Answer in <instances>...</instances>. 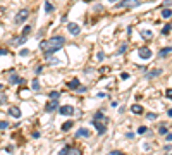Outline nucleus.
<instances>
[{"instance_id":"27","label":"nucleus","mask_w":172,"mask_h":155,"mask_svg":"<svg viewBox=\"0 0 172 155\" xmlns=\"http://www.w3.org/2000/svg\"><path fill=\"white\" fill-rule=\"evenodd\" d=\"M141 38H145V40H150L152 38V31H141Z\"/></svg>"},{"instance_id":"28","label":"nucleus","mask_w":172,"mask_h":155,"mask_svg":"<svg viewBox=\"0 0 172 155\" xmlns=\"http://www.w3.org/2000/svg\"><path fill=\"white\" fill-rule=\"evenodd\" d=\"M69 155H81V148H69Z\"/></svg>"},{"instance_id":"3","label":"nucleus","mask_w":172,"mask_h":155,"mask_svg":"<svg viewBox=\"0 0 172 155\" xmlns=\"http://www.w3.org/2000/svg\"><path fill=\"white\" fill-rule=\"evenodd\" d=\"M141 2L140 0H122V2H119L117 5H115V9L117 10H122V9H131V7H138Z\"/></svg>"},{"instance_id":"15","label":"nucleus","mask_w":172,"mask_h":155,"mask_svg":"<svg viewBox=\"0 0 172 155\" xmlns=\"http://www.w3.org/2000/svg\"><path fill=\"white\" fill-rule=\"evenodd\" d=\"M45 59L48 60V64H50V66H59V64H60V60H59V59H55V57H52V55H45Z\"/></svg>"},{"instance_id":"21","label":"nucleus","mask_w":172,"mask_h":155,"mask_svg":"<svg viewBox=\"0 0 172 155\" xmlns=\"http://www.w3.org/2000/svg\"><path fill=\"white\" fill-rule=\"evenodd\" d=\"M59 97H60V91H50V93H48V98H50V100H59Z\"/></svg>"},{"instance_id":"8","label":"nucleus","mask_w":172,"mask_h":155,"mask_svg":"<svg viewBox=\"0 0 172 155\" xmlns=\"http://www.w3.org/2000/svg\"><path fill=\"white\" fill-rule=\"evenodd\" d=\"M67 29H69V33L74 35V36H78V35L81 33V28H79V24H76V22H69V24H67Z\"/></svg>"},{"instance_id":"46","label":"nucleus","mask_w":172,"mask_h":155,"mask_svg":"<svg viewBox=\"0 0 172 155\" xmlns=\"http://www.w3.org/2000/svg\"><path fill=\"white\" fill-rule=\"evenodd\" d=\"M115 155H124V154H122V152H117V154H115Z\"/></svg>"},{"instance_id":"13","label":"nucleus","mask_w":172,"mask_h":155,"mask_svg":"<svg viewBox=\"0 0 172 155\" xmlns=\"http://www.w3.org/2000/svg\"><path fill=\"white\" fill-rule=\"evenodd\" d=\"M67 86H69L71 90H78L81 85H79V79H78V78H74V79H71V81L67 83Z\"/></svg>"},{"instance_id":"12","label":"nucleus","mask_w":172,"mask_h":155,"mask_svg":"<svg viewBox=\"0 0 172 155\" xmlns=\"http://www.w3.org/2000/svg\"><path fill=\"white\" fill-rule=\"evenodd\" d=\"M9 114H10L12 117H16V119H21V109H19V107H16V105L9 107Z\"/></svg>"},{"instance_id":"47","label":"nucleus","mask_w":172,"mask_h":155,"mask_svg":"<svg viewBox=\"0 0 172 155\" xmlns=\"http://www.w3.org/2000/svg\"><path fill=\"white\" fill-rule=\"evenodd\" d=\"M2 88H3V85H0V90H2Z\"/></svg>"},{"instance_id":"2","label":"nucleus","mask_w":172,"mask_h":155,"mask_svg":"<svg viewBox=\"0 0 172 155\" xmlns=\"http://www.w3.org/2000/svg\"><path fill=\"white\" fill-rule=\"evenodd\" d=\"M105 116H103V110H98L95 114V117L91 119V124L98 129V135H105L107 133V126H105Z\"/></svg>"},{"instance_id":"32","label":"nucleus","mask_w":172,"mask_h":155,"mask_svg":"<svg viewBox=\"0 0 172 155\" xmlns=\"http://www.w3.org/2000/svg\"><path fill=\"white\" fill-rule=\"evenodd\" d=\"M69 148H71V147H64V148L59 152V155H69Z\"/></svg>"},{"instance_id":"42","label":"nucleus","mask_w":172,"mask_h":155,"mask_svg":"<svg viewBox=\"0 0 172 155\" xmlns=\"http://www.w3.org/2000/svg\"><path fill=\"white\" fill-rule=\"evenodd\" d=\"M9 53V50H5V48H0V55H7Z\"/></svg>"},{"instance_id":"48","label":"nucleus","mask_w":172,"mask_h":155,"mask_svg":"<svg viewBox=\"0 0 172 155\" xmlns=\"http://www.w3.org/2000/svg\"><path fill=\"white\" fill-rule=\"evenodd\" d=\"M109 2H117V0H109Z\"/></svg>"},{"instance_id":"36","label":"nucleus","mask_w":172,"mask_h":155,"mask_svg":"<svg viewBox=\"0 0 172 155\" xmlns=\"http://www.w3.org/2000/svg\"><path fill=\"white\" fill-rule=\"evenodd\" d=\"M41 71H43V66H36L34 67V74H40Z\"/></svg>"},{"instance_id":"10","label":"nucleus","mask_w":172,"mask_h":155,"mask_svg":"<svg viewBox=\"0 0 172 155\" xmlns=\"http://www.w3.org/2000/svg\"><path fill=\"white\" fill-rule=\"evenodd\" d=\"M22 81H24V79H22L19 74H14V72L9 74V83H10V85H21Z\"/></svg>"},{"instance_id":"14","label":"nucleus","mask_w":172,"mask_h":155,"mask_svg":"<svg viewBox=\"0 0 172 155\" xmlns=\"http://www.w3.org/2000/svg\"><path fill=\"white\" fill-rule=\"evenodd\" d=\"M172 53V47H165V48H162L160 52H159V57H167V55H171Z\"/></svg>"},{"instance_id":"17","label":"nucleus","mask_w":172,"mask_h":155,"mask_svg":"<svg viewBox=\"0 0 172 155\" xmlns=\"http://www.w3.org/2000/svg\"><path fill=\"white\" fill-rule=\"evenodd\" d=\"M53 10H55V9H53V3L47 0V2H45V12H47V14H50V12H53Z\"/></svg>"},{"instance_id":"22","label":"nucleus","mask_w":172,"mask_h":155,"mask_svg":"<svg viewBox=\"0 0 172 155\" xmlns=\"http://www.w3.org/2000/svg\"><path fill=\"white\" fill-rule=\"evenodd\" d=\"M167 133H169V128L165 124H160L159 126V135H167Z\"/></svg>"},{"instance_id":"37","label":"nucleus","mask_w":172,"mask_h":155,"mask_svg":"<svg viewBox=\"0 0 172 155\" xmlns=\"http://www.w3.org/2000/svg\"><path fill=\"white\" fill-rule=\"evenodd\" d=\"M165 97H167V98H171V100H172V90H165Z\"/></svg>"},{"instance_id":"7","label":"nucleus","mask_w":172,"mask_h":155,"mask_svg":"<svg viewBox=\"0 0 172 155\" xmlns=\"http://www.w3.org/2000/svg\"><path fill=\"white\" fill-rule=\"evenodd\" d=\"M59 112H60L62 116H72V114H74V107H72V105H60V107H59Z\"/></svg>"},{"instance_id":"24","label":"nucleus","mask_w":172,"mask_h":155,"mask_svg":"<svg viewBox=\"0 0 172 155\" xmlns=\"http://www.w3.org/2000/svg\"><path fill=\"white\" fill-rule=\"evenodd\" d=\"M148 133H150V129L146 126H140L138 128V135H148Z\"/></svg>"},{"instance_id":"18","label":"nucleus","mask_w":172,"mask_h":155,"mask_svg":"<svg viewBox=\"0 0 172 155\" xmlns=\"http://www.w3.org/2000/svg\"><path fill=\"white\" fill-rule=\"evenodd\" d=\"M31 88H33L34 91H40V81H38V78H33V81H31Z\"/></svg>"},{"instance_id":"26","label":"nucleus","mask_w":172,"mask_h":155,"mask_svg":"<svg viewBox=\"0 0 172 155\" xmlns=\"http://www.w3.org/2000/svg\"><path fill=\"white\" fill-rule=\"evenodd\" d=\"M171 29H172V22H167V24H165V26L162 28V33H164V35H167V33H169Z\"/></svg>"},{"instance_id":"34","label":"nucleus","mask_w":172,"mask_h":155,"mask_svg":"<svg viewBox=\"0 0 172 155\" xmlns=\"http://www.w3.org/2000/svg\"><path fill=\"white\" fill-rule=\"evenodd\" d=\"M28 53H29L28 48H21V50H19V55H28Z\"/></svg>"},{"instance_id":"5","label":"nucleus","mask_w":172,"mask_h":155,"mask_svg":"<svg viewBox=\"0 0 172 155\" xmlns=\"http://www.w3.org/2000/svg\"><path fill=\"white\" fill-rule=\"evenodd\" d=\"M138 55L141 57V59H145V60H148V59H152V50L148 48V47H141V48H138Z\"/></svg>"},{"instance_id":"9","label":"nucleus","mask_w":172,"mask_h":155,"mask_svg":"<svg viewBox=\"0 0 172 155\" xmlns=\"http://www.w3.org/2000/svg\"><path fill=\"white\" fill-rule=\"evenodd\" d=\"M160 74H162V69H160V67H155V69H152L150 72H146L145 78H146V79H153V78H159Z\"/></svg>"},{"instance_id":"41","label":"nucleus","mask_w":172,"mask_h":155,"mask_svg":"<svg viewBox=\"0 0 172 155\" xmlns=\"http://www.w3.org/2000/svg\"><path fill=\"white\" fill-rule=\"evenodd\" d=\"M126 138H129V140H133V138H134V133H126Z\"/></svg>"},{"instance_id":"30","label":"nucleus","mask_w":172,"mask_h":155,"mask_svg":"<svg viewBox=\"0 0 172 155\" xmlns=\"http://www.w3.org/2000/svg\"><path fill=\"white\" fill-rule=\"evenodd\" d=\"M157 117H159V116H157L155 112H148V114H146V119H148V121H155Z\"/></svg>"},{"instance_id":"43","label":"nucleus","mask_w":172,"mask_h":155,"mask_svg":"<svg viewBox=\"0 0 172 155\" xmlns=\"http://www.w3.org/2000/svg\"><path fill=\"white\" fill-rule=\"evenodd\" d=\"M31 136H33V138H40V131H34V133H33Z\"/></svg>"},{"instance_id":"33","label":"nucleus","mask_w":172,"mask_h":155,"mask_svg":"<svg viewBox=\"0 0 172 155\" xmlns=\"http://www.w3.org/2000/svg\"><path fill=\"white\" fill-rule=\"evenodd\" d=\"M9 128V123L7 121H0V129H7Z\"/></svg>"},{"instance_id":"20","label":"nucleus","mask_w":172,"mask_h":155,"mask_svg":"<svg viewBox=\"0 0 172 155\" xmlns=\"http://www.w3.org/2000/svg\"><path fill=\"white\" fill-rule=\"evenodd\" d=\"M26 40H28V36H22V35H21V36H19L17 40H14L12 43H16V45H22V43H26Z\"/></svg>"},{"instance_id":"1","label":"nucleus","mask_w":172,"mask_h":155,"mask_svg":"<svg viewBox=\"0 0 172 155\" xmlns=\"http://www.w3.org/2000/svg\"><path fill=\"white\" fill-rule=\"evenodd\" d=\"M64 43H65V38L60 36V35H55V36H52V38H48V40L41 41V43H40V48L43 50V55H52V53L59 52Z\"/></svg>"},{"instance_id":"29","label":"nucleus","mask_w":172,"mask_h":155,"mask_svg":"<svg viewBox=\"0 0 172 155\" xmlns=\"http://www.w3.org/2000/svg\"><path fill=\"white\" fill-rule=\"evenodd\" d=\"M126 50H127V43H122V45H121V47H119V50H117V53H119V55H121V53H124V52H126Z\"/></svg>"},{"instance_id":"16","label":"nucleus","mask_w":172,"mask_h":155,"mask_svg":"<svg viewBox=\"0 0 172 155\" xmlns=\"http://www.w3.org/2000/svg\"><path fill=\"white\" fill-rule=\"evenodd\" d=\"M131 112H133V114H143V107L138 105V104H136V105H131Z\"/></svg>"},{"instance_id":"6","label":"nucleus","mask_w":172,"mask_h":155,"mask_svg":"<svg viewBox=\"0 0 172 155\" xmlns=\"http://www.w3.org/2000/svg\"><path fill=\"white\" fill-rule=\"evenodd\" d=\"M59 107H60L59 100H50V102H47L45 110H47V112H55V110H59Z\"/></svg>"},{"instance_id":"31","label":"nucleus","mask_w":172,"mask_h":155,"mask_svg":"<svg viewBox=\"0 0 172 155\" xmlns=\"http://www.w3.org/2000/svg\"><path fill=\"white\" fill-rule=\"evenodd\" d=\"M29 33H31V26H24L22 28V36H28Z\"/></svg>"},{"instance_id":"11","label":"nucleus","mask_w":172,"mask_h":155,"mask_svg":"<svg viewBox=\"0 0 172 155\" xmlns=\"http://www.w3.org/2000/svg\"><path fill=\"white\" fill-rule=\"evenodd\" d=\"M90 129L88 128H79L78 131H76V138H90Z\"/></svg>"},{"instance_id":"25","label":"nucleus","mask_w":172,"mask_h":155,"mask_svg":"<svg viewBox=\"0 0 172 155\" xmlns=\"http://www.w3.org/2000/svg\"><path fill=\"white\" fill-rule=\"evenodd\" d=\"M7 104V93L0 91V105H5Z\"/></svg>"},{"instance_id":"49","label":"nucleus","mask_w":172,"mask_h":155,"mask_svg":"<svg viewBox=\"0 0 172 155\" xmlns=\"http://www.w3.org/2000/svg\"><path fill=\"white\" fill-rule=\"evenodd\" d=\"M171 155H172V154H171Z\"/></svg>"},{"instance_id":"45","label":"nucleus","mask_w":172,"mask_h":155,"mask_svg":"<svg viewBox=\"0 0 172 155\" xmlns=\"http://www.w3.org/2000/svg\"><path fill=\"white\" fill-rule=\"evenodd\" d=\"M167 116H169V117H172V109H169V110H167Z\"/></svg>"},{"instance_id":"44","label":"nucleus","mask_w":172,"mask_h":155,"mask_svg":"<svg viewBox=\"0 0 172 155\" xmlns=\"http://www.w3.org/2000/svg\"><path fill=\"white\" fill-rule=\"evenodd\" d=\"M12 150H14V148H12V145H9V147H5V152H9V154H10Z\"/></svg>"},{"instance_id":"23","label":"nucleus","mask_w":172,"mask_h":155,"mask_svg":"<svg viewBox=\"0 0 172 155\" xmlns=\"http://www.w3.org/2000/svg\"><path fill=\"white\" fill-rule=\"evenodd\" d=\"M162 17H165V19L172 17V9H164L162 10Z\"/></svg>"},{"instance_id":"35","label":"nucleus","mask_w":172,"mask_h":155,"mask_svg":"<svg viewBox=\"0 0 172 155\" xmlns=\"http://www.w3.org/2000/svg\"><path fill=\"white\" fill-rule=\"evenodd\" d=\"M96 59H98V60H103V59H105V53H103V52H98V53H96Z\"/></svg>"},{"instance_id":"38","label":"nucleus","mask_w":172,"mask_h":155,"mask_svg":"<svg viewBox=\"0 0 172 155\" xmlns=\"http://www.w3.org/2000/svg\"><path fill=\"white\" fill-rule=\"evenodd\" d=\"M121 79H129V74H127V72H122V74H121Z\"/></svg>"},{"instance_id":"40","label":"nucleus","mask_w":172,"mask_h":155,"mask_svg":"<svg viewBox=\"0 0 172 155\" xmlns=\"http://www.w3.org/2000/svg\"><path fill=\"white\" fill-rule=\"evenodd\" d=\"M165 140H167V141H172V133H167V135H165Z\"/></svg>"},{"instance_id":"4","label":"nucleus","mask_w":172,"mask_h":155,"mask_svg":"<svg viewBox=\"0 0 172 155\" xmlns=\"http://www.w3.org/2000/svg\"><path fill=\"white\" fill-rule=\"evenodd\" d=\"M28 16H29V10H28V9H21V10L16 14V17H14V22H16V24H22V22L28 19Z\"/></svg>"},{"instance_id":"19","label":"nucleus","mask_w":172,"mask_h":155,"mask_svg":"<svg viewBox=\"0 0 172 155\" xmlns=\"http://www.w3.org/2000/svg\"><path fill=\"white\" fill-rule=\"evenodd\" d=\"M72 126H74V121H67V123H64V124H62V131L65 133V131H69Z\"/></svg>"},{"instance_id":"39","label":"nucleus","mask_w":172,"mask_h":155,"mask_svg":"<svg viewBox=\"0 0 172 155\" xmlns=\"http://www.w3.org/2000/svg\"><path fill=\"white\" fill-rule=\"evenodd\" d=\"M76 91H79V93H84V91H86V86H79Z\"/></svg>"}]
</instances>
